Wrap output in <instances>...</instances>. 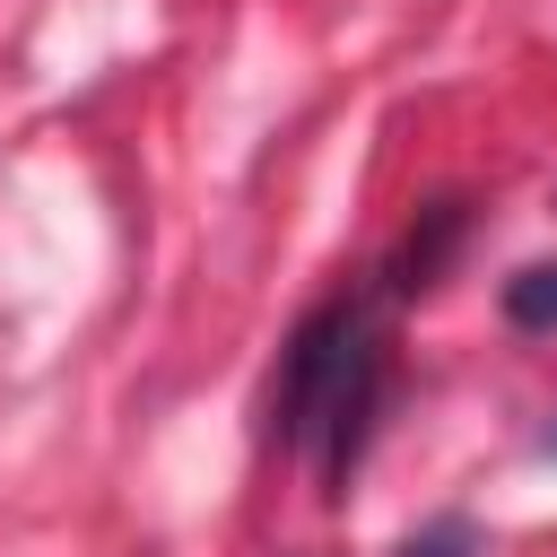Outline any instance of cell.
<instances>
[{"mask_svg": "<svg viewBox=\"0 0 557 557\" xmlns=\"http://www.w3.org/2000/svg\"><path fill=\"white\" fill-rule=\"evenodd\" d=\"M374 400H383V331L357 296H339L287 339V366H278V392H270L278 444L313 453L322 479H348V461L374 426Z\"/></svg>", "mask_w": 557, "mask_h": 557, "instance_id": "cell-1", "label": "cell"}, {"mask_svg": "<svg viewBox=\"0 0 557 557\" xmlns=\"http://www.w3.org/2000/svg\"><path fill=\"white\" fill-rule=\"evenodd\" d=\"M505 322L513 331H557V261H540L505 287Z\"/></svg>", "mask_w": 557, "mask_h": 557, "instance_id": "cell-2", "label": "cell"}]
</instances>
